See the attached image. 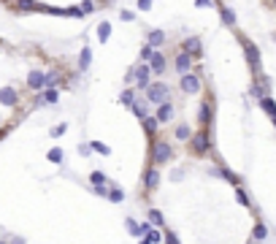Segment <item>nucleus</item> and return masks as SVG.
<instances>
[{
	"label": "nucleus",
	"mask_w": 276,
	"mask_h": 244,
	"mask_svg": "<svg viewBox=\"0 0 276 244\" xmlns=\"http://www.w3.org/2000/svg\"><path fill=\"white\" fill-rule=\"evenodd\" d=\"M146 101L149 103H165L171 101V90H168L165 82H149V87H146Z\"/></svg>",
	"instance_id": "obj_1"
},
{
	"label": "nucleus",
	"mask_w": 276,
	"mask_h": 244,
	"mask_svg": "<svg viewBox=\"0 0 276 244\" xmlns=\"http://www.w3.org/2000/svg\"><path fill=\"white\" fill-rule=\"evenodd\" d=\"M171 157H173V149H171V144H168V141H154L152 144V166L154 168L165 166Z\"/></svg>",
	"instance_id": "obj_2"
},
{
	"label": "nucleus",
	"mask_w": 276,
	"mask_h": 244,
	"mask_svg": "<svg viewBox=\"0 0 276 244\" xmlns=\"http://www.w3.org/2000/svg\"><path fill=\"white\" fill-rule=\"evenodd\" d=\"M133 79H136V87L133 90H146L149 87V79H152V71L146 63H138L136 68H133Z\"/></svg>",
	"instance_id": "obj_3"
},
{
	"label": "nucleus",
	"mask_w": 276,
	"mask_h": 244,
	"mask_svg": "<svg viewBox=\"0 0 276 244\" xmlns=\"http://www.w3.org/2000/svg\"><path fill=\"white\" fill-rule=\"evenodd\" d=\"M190 147H192L195 155H206L208 149H211V141H208V133H206V130H200V133H192Z\"/></svg>",
	"instance_id": "obj_4"
},
{
	"label": "nucleus",
	"mask_w": 276,
	"mask_h": 244,
	"mask_svg": "<svg viewBox=\"0 0 276 244\" xmlns=\"http://www.w3.org/2000/svg\"><path fill=\"white\" fill-rule=\"evenodd\" d=\"M179 87H181L184 95H195V92H200V79L195 76V74H187V76H181Z\"/></svg>",
	"instance_id": "obj_5"
},
{
	"label": "nucleus",
	"mask_w": 276,
	"mask_h": 244,
	"mask_svg": "<svg viewBox=\"0 0 276 244\" xmlns=\"http://www.w3.org/2000/svg\"><path fill=\"white\" fill-rule=\"evenodd\" d=\"M154 120H157V125L171 122V120H173V103H171V101L160 103V106H157V114H154Z\"/></svg>",
	"instance_id": "obj_6"
},
{
	"label": "nucleus",
	"mask_w": 276,
	"mask_h": 244,
	"mask_svg": "<svg viewBox=\"0 0 276 244\" xmlns=\"http://www.w3.org/2000/svg\"><path fill=\"white\" fill-rule=\"evenodd\" d=\"M184 55L187 57H192V60H195V57H200V55H203V46H200V38H187V41H184Z\"/></svg>",
	"instance_id": "obj_7"
},
{
	"label": "nucleus",
	"mask_w": 276,
	"mask_h": 244,
	"mask_svg": "<svg viewBox=\"0 0 276 244\" xmlns=\"http://www.w3.org/2000/svg\"><path fill=\"white\" fill-rule=\"evenodd\" d=\"M192 63H195L192 57H187L184 52H179V55H176V60H173V68H176L181 76H187V74H190V68H192Z\"/></svg>",
	"instance_id": "obj_8"
},
{
	"label": "nucleus",
	"mask_w": 276,
	"mask_h": 244,
	"mask_svg": "<svg viewBox=\"0 0 276 244\" xmlns=\"http://www.w3.org/2000/svg\"><path fill=\"white\" fill-rule=\"evenodd\" d=\"M244 52H246V63L252 65L254 71H260V52H257V46L244 41Z\"/></svg>",
	"instance_id": "obj_9"
},
{
	"label": "nucleus",
	"mask_w": 276,
	"mask_h": 244,
	"mask_svg": "<svg viewBox=\"0 0 276 244\" xmlns=\"http://www.w3.org/2000/svg\"><path fill=\"white\" fill-rule=\"evenodd\" d=\"M0 103H3V106H17L19 92L14 87H0Z\"/></svg>",
	"instance_id": "obj_10"
},
{
	"label": "nucleus",
	"mask_w": 276,
	"mask_h": 244,
	"mask_svg": "<svg viewBox=\"0 0 276 244\" xmlns=\"http://www.w3.org/2000/svg\"><path fill=\"white\" fill-rule=\"evenodd\" d=\"M144 187H146V190H157V187H160V171L154 168V166L146 168V174H144Z\"/></svg>",
	"instance_id": "obj_11"
},
{
	"label": "nucleus",
	"mask_w": 276,
	"mask_h": 244,
	"mask_svg": "<svg viewBox=\"0 0 276 244\" xmlns=\"http://www.w3.org/2000/svg\"><path fill=\"white\" fill-rule=\"evenodd\" d=\"M163 44H165V33L163 30L154 28V30L146 33V46H149V49H157V46H163Z\"/></svg>",
	"instance_id": "obj_12"
},
{
	"label": "nucleus",
	"mask_w": 276,
	"mask_h": 244,
	"mask_svg": "<svg viewBox=\"0 0 276 244\" xmlns=\"http://www.w3.org/2000/svg\"><path fill=\"white\" fill-rule=\"evenodd\" d=\"M146 65H149V71H152V74H163V71H165V57L160 55V52H154V55H152V60L146 63Z\"/></svg>",
	"instance_id": "obj_13"
},
{
	"label": "nucleus",
	"mask_w": 276,
	"mask_h": 244,
	"mask_svg": "<svg viewBox=\"0 0 276 244\" xmlns=\"http://www.w3.org/2000/svg\"><path fill=\"white\" fill-rule=\"evenodd\" d=\"M211 174H214V176H222V179H225V182L235 184V187H238V182H241V179H238V176L233 174L230 168H222V166H219V168H211Z\"/></svg>",
	"instance_id": "obj_14"
},
{
	"label": "nucleus",
	"mask_w": 276,
	"mask_h": 244,
	"mask_svg": "<svg viewBox=\"0 0 276 244\" xmlns=\"http://www.w3.org/2000/svg\"><path fill=\"white\" fill-rule=\"evenodd\" d=\"M28 87L30 90H44V71H30L28 74Z\"/></svg>",
	"instance_id": "obj_15"
},
{
	"label": "nucleus",
	"mask_w": 276,
	"mask_h": 244,
	"mask_svg": "<svg viewBox=\"0 0 276 244\" xmlns=\"http://www.w3.org/2000/svg\"><path fill=\"white\" fill-rule=\"evenodd\" d=\"M130 109H133V114H136L141 122H144L146 117H149V109H146V101H141V98H136V101H133V106H130Z\"/></svg>",
	"instance_id": "obj_16"
},
{
	"label": "nucleus",
	"mask_w": 276,
	"mask_h": 244,
	"mask_svg": "<svg viewBox=\"0 0 276 244\" xmlns=\"http://www.w3.org/2000/svg\"><path fill=\"white\" fill-rule=\"evenodd\" d=\"M90 65H92V49H90V46H84L82 55H79V71L84 74V71H90Z\"/></svg>",
	"instance_id": "obj_17"
},
{
	"label": "nucleus",
	"mask_w": 276,
	"mask_h": 244,
	"mask_svg": "<svg viewBox=\"0 0 276 244\" xmlns=\"http://www.w3.org/2000/svg\"><path fill=\"white\" fill-rule=\"evenodd\" d=\"M268 87H271V82H268V76H262V82L252 87V95L257 98V101H262V98H268Z\"/></svg>",
	"instance_id": "obj_18"
},
{
	"label": "nucleus",
	"mask_w": 276,
	"mask_h": 244,
	"mask_svg": "<svg viewBox=\"0 0 276 244\" xmlns=\"http://www.w3.org/2000/svg\"><path fill=\"white\" fill-rule=\"evenodd\" d=\"M217 9H219V14H222V22L227 25V28H233L235 25V14L230 9H227V6H222V3H217Z\"/></svg>",
	"instance_id": "obj_19"
},
{
	"label": "nucleus",
	"mask_w": 276,
	"mask_h": 244,
	"mask_svg": "<svg viewBox=\"0 0 276 244\" xmlns=\"http://www.w3.org/2000/svg\"><path fill=\"white\" fill-rule=\"evenodd\" d=\"M87 147H90V152H98V155H111V147H109V144H103V141H90V144H87Z\"/></svg>",
	"instance_id": "obj_20"
},
{
	"label": "nucleus",
	"mask_w": 276,
	"mask_h": 244,
	"mask_svg": "<svg viewBox=\"0 0 276 244\" xmlns=\"http://www.w3.org/2000/svg\"><path fill=\"white\" fill-rule=\"evenodd\" d=\"M98 38H100V44L109 41V38H111V22H106V19H103V22L98 25Z\"/></svg>",
	"instance_id": "obj_21"
},
{
	"label": "nucleus",
	"mask_w": 276,
	"mask_h": 244,
	"mask_svg": "<svg viewBox=\"0 0 276 244\" xmlns=\"http://www.w3.org/2000/svg\"><path fill=\"white\" fill-rule=\"evenodd\" d=\"M208 117H211V101H203L200 103V111H198L200 125H208Z\"/></svg>",
	"instance_id": "obj_22"
},
{
	"label": "nucleus",
	"mask_w": 276,
	"mask_h": 244,
	"mask_svg": "<svg viewBox=\"0 0 276 244\" xmlns=\"http://www.w3.org/2000/svg\"><path fill=\"white\" fill-rule=\"evenodd\" d=\"M133 101H136V90H133V87L122 90V95H119V103H122V106H127V109H130V106H133Z\"/></svg>",
	"instance_id": "obj_23"
},
{
	"label": "nucleus",
	"mask_w": 276,
	"mask_h": 244,
	"mask_svg": "<svg viewBox=\"0 0 276 244\" xmlns=\"http://www.w3.org/2000/svg\"><path fill=\"white\" fill-rule=\"evenodd\" d=\"M176 138H179V141H190V138H192V128H190V125H184V122L176 125Z\"/></svg>",
	"instance_id": "obj_24"
},
{
	"label": "nucleus",
	"mask_w": 276,
	"mask_h": 244,
	"mask_svg": "<svg viewBox=\"0 0 276 244\" xmlns=\"http://www.w3.org/2000/svg\"><path fill=\"white\" fill-rule=\"evenodd\" d=\"M60 101V92L57 90H44L41 98H38V103H57Z\"/></svg>",
	"instance_id": "obj_25"
},
{
	"label": "nucleus",
	"mask_w": 276,
	"mask_h": 244,
	"mask_svg": "<svg viewBox=\"0 0 276 244\" xmlns=\"http://www.w3.org/2000/svg\"><path fill=\"white\" fill-rule=\"evenodd\" d=\"M46 160H49V163H63V160H65L63 149H60V147H52L49 152H46Z\"/></svg>",
	"instance_id": "obj_26"
},
{
	"label": "nucleus",
	"mask_w": 276,
	"mask_h": 244,
	"mask_svg": "<svg viewBox=\"0 0 276 244\" xmlns=\"http://www.w3.org/2000/svg\"><path fill=\"white\" fill-rule=\"evenodd\" d=\"M260 106H262V111H265L268 117H273V114H276V103H273V98H271V95H268V98H262V101H260Z\"/></svg>",
	"instance_id": "obj_27"
},
{
	"label": "nucleus",
	"mask_w": 276,
	"mask_h": 244,
	"mask_svg": "<svg viewBox=\"0 0 276 244\" xmlns=\"http://www.w3.org/2000/svg\"><path fill=\"white\" fill-rule=\"evenodd\" d=\"M106 198H109L111 203H122L125 201V193L119 187H109V195H106Z\"/></svg>",
	"instance_id": "obj_28"
},
{
	"label": "nucleus",
	"mask_w": 276,
	"mask_h": 244,
	"mask_svg": "<svg viewBox=\"0 0 276 244\" xmlns=\"http://www.w3.org/2000/svg\"><path fill=\"white\" fill-rule=\"evenodd\" d=\"M90 182H92V187H98V184H109V179H106L103 171H92V174H90Z\"/></svg>",
	"instance_id": "obj_29"
},
{
	"label": "nucleus",
	"mask_w": 276,
	"mask_h": 244,
	"mask_svg": "<svg viewBox=\"0 0 276 244\" xmlns=\"http://www.w3.org/2000/svg\"><path fill=\"white\" fill-rule=\"evenodd\" d=\"M252 236H254L257 241H262V239L268 236V225H265V222H257V225H254V230H252Z\"/></svg>",
	"instance_id": "obj_30"
},
{
	"label": "nucleus",
	"mask_w": 276,
	"mask_h": 244,
	"mask_svg": "<svg viewBox=\"0 0 276 244\" xmlns=\"http://www.w3.org/2000/svg\"><path fill=\"white\" fill-rule=\"evenodd\" d=\"M144 130H146V133H149V136H154V133H157V120H154L152 114H149V117H146V120H144Z\"/></svg>",
	"instance_id": "obj_31"
},
{
	"label": "nucleus",
	"mask_w": 276,
	"mask_h": 244,
	"mask_svg": "<svg viewBox=\"0 0 276 244\" xmlns=\"http://www.w3.org/2000/svg\"><path fill=\"white\" fill-rule=\"evenodd\" d=\"M146 214H149V220L154 222V225H160V228H163V212H160V209H149Z\"/></svg>",
	"instance_id": "obj_32"
},
{
	"label": "nucleus",
	"mask_w": 276,
	"mask_h": 244,
	"mask_svg": "<svg viewBox=\"0 0 276 244\" xmlns=\"http://www.w3.org/2000/svg\"><path fill=\"white\" fill-rule=\"evenodd\" d=\"M65 130H68V125H65V122H60V125H55V128L49 130V136H52V138H60V136L65 133Z\"/></svg>",
	"instance_id": "obj_33"
},
{
	"label": "nucleus",
	"mask_w": 276,
	"mask_h": 244,
	"mask_svg": "<svg viewBox=\"0 0 276 244\" xmlns=\"http://www.w3.org/2000/svg\"><path fill=\"white\" fill-rule=\"evenodd\" d=\"M125 225H127V230H130L133 236H141V228H138V222L133 220V217H127V220H125Z\"/></svg>",
	"instance_id": "obj_34"
},
{
	"label": "nucleus",
	"mask_w": 276,
	"mask_h": 244,
	"mask_svg": "<svg viewBox=\"0 0 276 244\" xmlns=\"http://www.w3.org/2000/svg\"><path fill=\"white\" fill-rule=\"evenodd\" d=\"M146 241H149V244H160V241H163V233H160V230H149V233H146Z\"/></svg>",
	"instance_id": "obj_35"
},
{
	"label": "nucleus",
	"mask_w": 276,
	"mask_h": 244,
	"mask_svg": "<svg viewBox=\"0 0 276 244\" xmlns=\"http://www.w3.org/2000/svg\"><path fill=\"white\" fill-rule=\"evenodd\" d=\"M235 198H238L241 206H249V198H246V190L244 187H235Z\"/></svg>",
	"instance_id": "obj_36"
},
{
	"label": "nucleus",
	"mask_w": 276,
	"mask_h": 244,
	"mask_svg": "<svg viewBox=\"0 0 276 244\" xmlns=\"http://www.w3.org/2000/svg\"><path fill=\"white\" fill-rule=\"evenodd\" d=\"M17 11H41L38 3H17Z\"/></svg>",
	"instance_id": "obj_37"
},
{
	"label": "nucleus",
	"mask_w": 276,
	"mask_h": 244,
	"mask_svg": "<svg viewBox=\"0 0 276 244\" xmlns=\"http://www.w3.org/2000/svg\"><path fill=\"white\" fill-rule=\"evenodd\" d=\"M152 55H154V49H149V46H141V63H149L152 60Z\"/></svg>",
	"instance_id": "obj_38"
},
{
	"label": "nucleus",
	"mask_w": 276,
	"mask_h": 244,
	"mask_svg": "<svg viewBox=\"0 0 276 244\" xmlns=\"http://www.w3.org/2000/svg\"><path fill=\"white\" fill-rule=\"evenodd\" d=\"M163 241H165V244H181L179 236L173 233V230H165V233H163Z\"/></svg>",
	"instance_id": "obj_39"
},
{
	"label": "nucleus",
	"mask_w": 276,
	"mask_h": 244,
	"mask_svg": "<svg viewBox=\"0 0 276 244\" xmlns=\"http://www.w3.org/2000/svg\"><path fill=\"white\" fill-rule=\"evenodd\" d=\"M92 193L100 195V198H106V195H109V184H98V187H92Z\"/></svg>",
	"instance_id": "obj_40"
},
{
	"label": "nucleus",
	"mask_w": 276,
	"mask_h": 244,
	"mask_svg": "<svg viewBox=\"0 0 276 244\" xmlns=\"http://www.w3.org/2000/svg\"><path fill=\"white\" fill-rule=\"evenodd\" d=\"M138 9L141 11H152V3H149V0H138Z\"/></svg>",
	"instance_id": "obj_41"
},
{
	"label": "nucleus",
	"mask_w": 276,
	"mask_h": 244,
	"mask_svg": "<svg viewBox=\"0 0 276 244\" xmlns=\"http://www.w3.org/2000/svg\"><path fill=\"white\" fill-rule=\"evenodd\" d=\"M79 11H82V14H90V11H95V3H84Z\"/></svg>",
	"instance_id": "obj_42"
},
{
	"label": "nucleus",
	"mask_w": 276,
	"mask_h": 244,
	"mask_svg": "<svg viewBox=\"0 0 276 244\" xmlns=\"http://www.w3.org/2000/svg\"><path fill=\"white\" fill-rule=\"evenodd\" d=\"M122 19H125V22H133V19H136V14H133V11H122Z\"/></svg>",
	"instance_id": "obj_43"
},
{
	"label": "nucleus",
	"mask_w": 276,
	"mask_h": 244,
	"mask_svg": "<svg viewBox=\"0 0 276 244\" xmlns=\"http://www.w3.org/2000/svg\"><path fill=\"white\" fill-rule=\"evenodd\" d=\"M79 155L87 157V155H90V147H87V144H82V147H79Z\"/></svg>",
	"instance_id": "obj_44"
},
{
	"label": "nucleus",
	"mask_w": 276,
	"mask_h": 244,
	"mask_svg": "<svg viewBox=\"0 0 276 244\" xmlns=\"http://www.w3.org/2000/svg\"><path fill=\"white\" fill-rule=\"evenodd\" d=\"M11 244H28V241H25V239H19V236H17V239H11Z\"/></svg>",
	"instance_id": "obj_45"
},
{
	"label": "nucleus",
	"mask_w": 276,
	"mask_h": 244,
	"mask_svg": "<svg viewBox=\"0 0 276 244\" xmlns=\"http://www.w3.org/2000/svg\"><path fill=\"white\" fill-rule=\"evenodd\" d=\"M138 244H149V241H146V239H141V241H138Z\"/></svg>",
	"instance_id": "obj_46"
},
{
	"label": "nucleus",
	"mask_w": 276,
	"mask_h": 244,
	"mask_svg": "<svg viewBox=\"0 0 276 244\" xmlns=\"http://www.w3.org/2000/svg\"><path fill=\"white\" fill-rule=\"evenodd\" d=\"M0 244H9V241H3V239H0Z\"/></svg>",
	"instance_id": "obj_47"
}]
</instances>
